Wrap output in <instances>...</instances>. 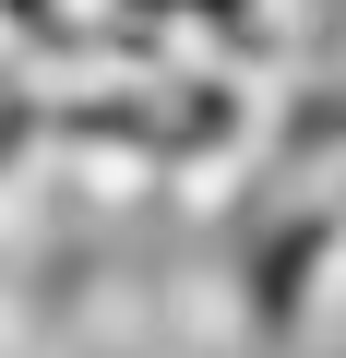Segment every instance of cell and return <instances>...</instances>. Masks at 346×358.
Segmentation results:
<instances>
[{"label":"cell","mask_w":346,"mask_h":358,"mask_svg":"<svg viewBox=\"0 0 346 358\" xmlns=\"http://www.w3.org/2000/svg\"><path fill=\"white\" fill-rule=\"evenodd\" d=\"M0 358H48V299H36V275H13V263H0Z\"/></svg>","instance_id":"cell-2"},{"label":"cell","mask_w":346,"mask_h":358,"mask_svg":"<svg viewBox=\"0 0 346 358\" xmlns=\"http://www.w3.org/2000/svg\"><path fill=\"white\" fill-rule=\"evenodd\" d=\"M13 13H24V36H48V48H120V36H143L155 0H13Z\"/></svg>","instance_id":"cell-1"}]
</instances>
